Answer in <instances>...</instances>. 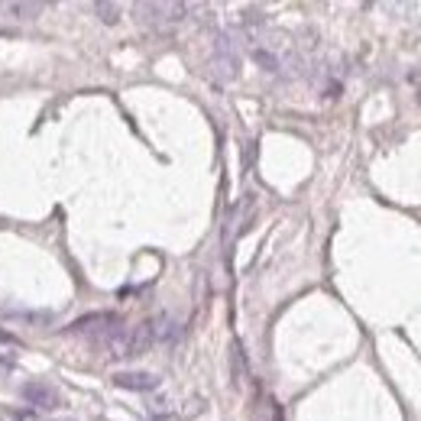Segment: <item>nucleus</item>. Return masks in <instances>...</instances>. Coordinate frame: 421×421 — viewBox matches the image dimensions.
Listing matches in <instances>:
<instances>
[{
  "label": "nucleus",
  "mask_w": 421,
  "mask_h": 421,
  "mask_svg": "<svg viewBox=\"0 0 421 421\" xmlns=\"http://www.w3.org/2000/svg\"><path fill=\"white\" fill-rule=\"evenodd\" d=\"M214 69L224 81H233L240 75V52H237V42H233L230 33H220L214 39Z\"/></svg>",
  "instance_id": "1"
},
{
  "label": "nucleus",
  "mask_w": 421,
  "mask_h": 421,
  "mask_svg": "<svg viewBox=\"0 0 421 421\" xmlns=\"http://www.w3.org/2000/svg\"><path fill=\"white\" fill-rule=\"evenodd\" d=\"M120 328V315L117 311H94V315H84L71 324V334H101V330H117Z\"/></svg>",
  "instance_id": "2"
},
{
  "label": "nucleus",
  "mask_w": 421,
  "mask_h": 421,
  "mask_svg": "<svg viewBox=\"0 0 421 421\" xmlns=\"http://www.w3.org/2000/svg\"><path fill=\"white\" fill-rule=\"evenodd\" d=\"M156 344V318L153 321H140L136 328L126 330V357H143L149 347Z\"/></svg>",
  "instance_id": "3"
},
{
  "label": "nucleus",
  "mask_w": 421,
  "mask_h": 421,
  "mask_svg": "<svg viewBox=\"0 0 421 421\" xmlns=\"http://www.w3.org/2000/svg\"><path fill=\"white\" fill-rule=\"evenodd\" d=\"M23 399L36 408H46V412H56V408L62 405L59 389L49 386V382H26V386H23Z\"/></svg>",
  "instance_id": "4"
},
{
  "label": "nucleus",
  "mask_w": 421,
  "mask_h": 421,
  "mask_svg": "<svg viewBox=\"0 0 421 421\" xmlns=\"http://www.w3.org/2000/svg\"><path fill=\"white\" fill-rule=\"evenodd\" d=\"M113 386L130 389V392H153V389L159 386V376H153V372H117V376H113Z\"/></svg>",
  "instance_id": "5"
},
{
  "label": "nucleus",
  "mask_w": 421,
  "mask_h": 421,
  "mask_svg": "<svg viewBox=\"0 0 421 421\" xmlns=\"http://www.w3.org/2000/svg\"><path fill=\"white\" fill-rule=\"evenodd\" d=\"M230 366H233V386H243L246 379V363H243V350H240V344L230 347Z\"/></svg>",
  "instance_id": "6"
},
{
  "label": "nucleus",
  "mask_w": 421,
  "mask_h": 421,
  "mask_svg": "<svg viewBox=\"0 0 421 421\" xmlns=\"http://www.w3.org/2000/svg\"><path fill=\"white\" fill-rule=\"evenodd\" d=\"M10 14L16 20H36L42 14V4H23V0H16V4H10Z\"/></svg>",
  "instance_id": "7"
},
{
  "label": "nucleus",
  "mask_w": 421,
  "mask_h": 421,
  "mask_svg": "<svg viewBox=\"0 0 421 421\" xmlns=\"http://www.w3.org/2000/svg\"><path fill=\"white\" fill-rule=\"evenodd\" d=\"M94 14H98L107 26H113V23L120 20V7L117 4H107V0H98V4H94Z\"/></svg>",
  "instance_id": "8"
},
{
  "label": "nucleus",
  "mask_w": 421,
  "mask_h": 421,
  "mask_svg": "<svg viewBox=\"0 0 421 421\" xmlns=\"http://www.w3.org/2000/svg\"><path fill=\"white\" fill-rule=\"evenodd\" d=\"M253 59H256V62H260L266 71H275V69H279V59H275L273 52H266V49H253Z\"/></svg>",
  "instance_id": "9"
},
{
  "label": "nucleus",
  "mask_w": 421,
  "mask_h": 421,
  "mask_svg": "<svg viewBox=\"0 0 421 421\" xmlns=\"http://www.w3.org/2000/svg\"><path fill=\"white\" fill-rule=\"evenodd\" d=\"M10 418H14V421H36L29 412H14V415H10Z\"/></svg>",
  "instance_id": "10"
}]
</instances>
